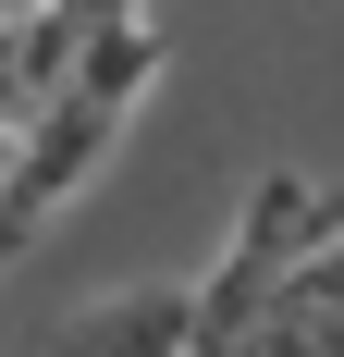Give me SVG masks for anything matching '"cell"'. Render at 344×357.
<instances>
[{
  "label": "cell",
  "instance_id": "6da1fadb",
  "mask_svg": "<svg viewBox=\"0 0 344 357\" xmlns=\"http://www.w3.org/2000/svg\"><path fill=\"white\" fill-rule=\"evenodd\" d=\"M234 357H344V234H320L271 284V308L234 333Z\"/></svg>",
  "mask_w": 344,
  "mask_h": 357
},
{
  "label": "cell",
  "instance_id": "7a4b0ae2",
  "mask_svg": "<svg viewBox=\"0 0 344 357\" xmlns=\"http://www.w3.org/2000/svg\"><path fill=\"white\" fill-rule=\"evenodd\" d=\"M37 357H185V284H136V296H99L74 308Z\"/></svg>",
  "mask_w": 344,
  "mask_h": 357
},
{
  "label": "cell",
  "instance_id": "3957f363",
  "mask_svg": "<svg viewBox=\"0 0 344 357\" xmlns=\"http://www.w3.org/2000/svg\"><path fill=\"white\" fill-rule=\"evenodd\" d=\"M37 13H62L74 37H111V25H136V0H37Z\"/></svg>",
  "mask_w": 344,
  "mask_h": 357
},
{
  "label": "cell",
  "instance_id": "277c9868",
  "mask_svg": "<svg viewBox=\"0 0 344 357\" xmlns=\"http://www.w3.org/2000/svg\"><path fill=\"white\" fill-rule=\"evenodd\" d=\"M0 13H25V0H0Z\"/></svg>",
  "mask_w": 344,
  "mask_h": 357
},
{
  "label": "cell",
  "instance_id": "5b68a950",
  "mask_svg": "<svg viewBox=\"0 0 344 357\" xmlns=\"http://www.w3.org/2000/svg\"><path fill=\"white\" fill-rule=\"evenodd\" d=\"M0 25H13V13H0Z\"/></svg>",
  "mask_w": 344,
  "mask_h": 357
}]
</instances>
